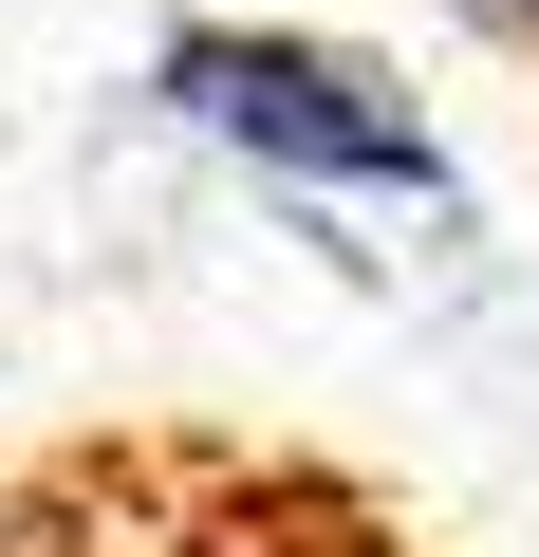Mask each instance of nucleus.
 Listing matches in <instances>:
<instances>
[{"label": "nucleus", "instance_id": "1", "mask_svg": "<svg viewBox=\"0 0 539 557\" xmlns=\"http://www.w3.org/2000/svg\"><path fill=\"white\" fill-rule=\"evenodd\" d=\"M149 94L223 149V168H260V186H317V205H465V168H446V131L409 112V75L391 57H354V38H317V20H186L168 57H149Z\"/></svg>", "mask_w": 539, "mask_h": 557}, {"label": "nucleus", "instance_id": "2", "mask_svg": "<svg viewBox=\"0 0 539 557\" xmlns=\"http://www.w3.org/2000/svg\"><path fill=\"white\" fill-rule=\"evenodd\" d=\"M446 20H483V38H539V0H446Z\"/></svg>", "mask_w": 539, "mask_h": 557}]
</instances>
